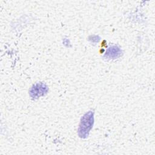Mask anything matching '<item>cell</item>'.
I'll use <instances>...</instances> for the list:
<instances>
[{"instance_id":"cell-1","label":"cell","mask_w":155,"mask_h":155,"mask_svg":"<svg viewBox=\"0 0 155 155\" xmlns=\"http://www.w3.org/2000/svg\"><path fill=\"white\" fill-rule=\"evenodd\" d=\"M94 120V112L93 111H89L83 115L81 119L78 131L80 137L85 139L88 137L93 127Z\"/></svg>"},{"instance_id":"cell-2","label":"cell","mask_w":155,"mask_h":155,"mask_svg":"<svg viewBox=\"0 0 155 155\" xmlns=\"http://www.w3.org/2000/svg\"><path fill=\"white\" fill-rule=\"evenodd\" d=\"M48 91V86L43 82H37L29 90V94L33 99H37L45 96Z\"/></svg>"},{"instance_id":"cell-4","label":"cell","mask_w":155,"mask_h":155,"mask_svg":"<svg viewBox=\"0 0 155 155\" xmlns=\"http://www.w3.org/2000/svg\"><path fill=\"white\" fill-rule=\"evenodd\" d=\"M89 40L92 43H97L100 40V37L97 35H92L89 37Z\"/></svg>"},{"instance_id":"cell-3","label":"cell","mask_w":155,"mask_h":155,"mask_svg":"<svg viewBox=\"0 0 155 155\" xmlns=\"http://www.w3.org/2000/svg\"><path fill=\"white\" fill-rule=\"evenodd\" d=\"M122 51L117 45H111L106 50L104 58L107 59H116L121 56Z\"/></svg>"}]
</instances>
